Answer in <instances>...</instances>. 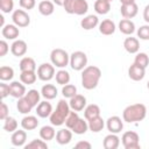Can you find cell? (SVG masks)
<instances>
[{
	"instance_id": "obj_1",
	"label": "cell",
	"mask_w": 149,
	"mask_h": 149,
	"mask_svg": "<svg viewBox=\"0 0 149 149\" xmlns=\"http://www.w3.org/2000/svg\"><path fill=\"white\" fill-rule=\"evenodd\" d=\"M101 78V70L95 65H88L81 70V85L85 90H93Z\"/></svg>"
},
{
	"instance_id": "obj_2",
	"label": "cell",
	"mask_w": 149,
	"mask_h": 149,
	"mask_svg": "<svg viewBox=\"0 0 149 149\" xmlns=\"http://www.w3.org/2000/svg\"><path fill=\"white\" fill-rule=\"evenodd\" d=\"M147 115V107L143 104H133L127 106L122 112V119L125 122L135 123L142 121Z\"/></svg>"
},
{
	"instance_id": "obj_3",
	"label": "cell",
	"mask_w": 149,
	"mask_h": 149,
	"mask_svg": "<svg viewBox=\"0 0 149 149\" xmlns=\"http://www.w3.org/2000/svg\"><path fill=\"white\" fill-rule=\"evenodd\" d=\"M71 108H70V105L68 101H65L64 99H61L56 106V109L52 111L51 115L49 116L50 119V123L52 126H56V127H59L65 123V119L68 116V114L70 113Z\"/></svg>"
},
{
	"instance_id": "obj_4",
	"label": "cell",
	"mask_w": 149,
	"mask_h": 149,
	"mask_svg": "<svg viewBox=\"0 0 149 149\" xmlns=\"http://www.w3.org/2000/svg\"><path fill=\"white\" fill-rule=\"evenodd\" d=\"M64 9L68 14L84 15L88 10V3L86 0H65Z\"/></svg>"
},
{
	"instance_id": "obj_5",
	"label": "cell",
	"mask_w": 149,
	"mask_h": 149,
	"mask_svg": "<svg viewBox=\"0 0 149 149\" xmlns=\"http://www.w3.org/2000/svg\"><path fill=\"white\" fill-rule=\"evenodd\" d=\"M50 61L56 68L64 69L70 64V55L64 49L56 48L50 52Z\"/></svg>"
},
{
	"instance_id": "obj_6",
	"label": "cell",
	"mask_w": 149,
	"mask_h": 149,
	"mask_svg": "<svg viewBox=\"0 0 149 149\" xmlns=\"http://www.w3.org/2000/svg\"><path fill=\"white\" fill-rule=\"evenodd\" d=\"M70 66L74 71H81L87 66V56L84 51H73L70 55Z\"/></svg>"
},
{
	"instance_id": "obj_7",
	"label": "cell",
	"mask_w": 149,
	"mask_h": 149,
	"mask_svg": "<svg viewBox=\"0 0 149 149\" xmlns=\"http://www.w3.org/2000/svg\"><path fill=\"white\" fill-rule=\"evenodd\" d=\"M121 142L125 149H139L140 148V136L136 132L128 130L121 136Z\"/></svg>"
},
{
	"instance_id": "obj_8",
	"label": "cell",
	"mask_w": 149,
	"mask_h": 149,
	"mask_svg": "<svg viewBox=\"0 0 149 149\" xmlns=\"http://www.w3.org/2000/svg\"><path fill=\"white\" fill-rule=\"evenodd\" d=\"M37 77L42 81H49L55 77V65L52 63H42L37 68Z\"/></svg>"
},
{
	"instance_id": "obj_9",
	"label": "cell",
	"mask_w": 149,
	"mask_h": 149,
	"mask_svg": "<svg viewBox=\"0 0 149 149\" xmlns=\"http://www.w3.org/2000/svg\"><path fill=\"white\" fill-rule=\"evenodd\" d=\"M12 20H13V23L20 28L27 27L30 23V16L23 9H15L12 14Z\"/></svg>"
},
{
	"instance_id": "obj_10",
	"label": "cell",
	"mask_w": 149,
	"mask_h": 149,
	"mask_svg": "<svg viewBox=\"0 0 149 149\" xmlns=\"http://www.w3.org/2000/svg\"><path fill=\"white\" fill-rule=\"evenodd\" d=\"M106 127H107V129H108L109 133L119 134L123 129V119L121 120V118L118 116V115L109 116L106 120Z\"/></svg>"
},
{
	"instance_id": "obj_11",
	"label": "cell",
	"mask_w": 149,
	"mask_h": 149,
	"mask_svg": "<svg viewBox=\"0 0 149 149\" xmlns=\"http://www.w3.org/2000/svg\"><path fill=\"white\" fill-rule=\"evenodd\" d=\"M26 93H27L26 86H24V84L22 81L20 83V81L14 80V81H12L9 84V95H12L13 98L20 99V98L24 97Z\"/></svg>"
},
{
	"instance_id": "obj_12",
	"label": "cell",
	"mask_w": 149,
	"mask_h": 149,
	"mask_svg": "<svg viewBox=\"0 0 149 149\" xmlns=\"http://www.w3.org/2000/svg\"><path fill=\"white\" fill-rule=\"evenodd\" d=\"M128 76H129V78L132 80L140 81L146 76V69L142 68V66H140V65H137V64H135V63H133L129 66V69H128Z\"/></svg>"
},
{
	"instance_id": "obj_13",
	"label": "cell",
	"mask_w": 149,
	"mask_h": 149,
	"mask_svg": "<svg viewBox=\"0 0 149 149\" xmlns=\"http://www.w3.org/2000/svg\"><path fill=\"white\" fill-rule=\"evenodd\" d=\"M28 50V45L23 40H14L10 45V52L16 57H22L26 55Z\"/></svg>"
},
{
	"instance_id": "obj_14",
	"label": "cell",
	"mask_w": 149,
	"mask_h": 149,
	"mask_svg": "<svg viewBox=\"0 0 149 149\" xmlns=\"http://www.w3.org/2000/svg\"><path fill=\"white\" fill-rule=\"evenodd\" d=\"M137 12H139V6L135 2L128 5H121L120 7V13L123 19H133L137 15Z\"/></svg>"
},
{
	"instance_id": "obj_15",
	"label": "cell",
	"mask_w": 149,
	"mask_h": 149,
	"mask_svg": "<svg viewBox=\"0 0 149 149\" xmlns=\"http://www.w3.org/2000/svg\"><path fill=\"white\" fill-rule=\"evenodd\" d=\"M69 105H70V108L72 111H76V112H80L83 111L85 107H86V98L81 94H76L74 97H72L69 101Z\"/></svg>"
},
{
	"instance_id": "obj_16",
	"label": "cell",
	"mask_w": 149,
	"mask_h": 149,
	"mask_svg": "<svg viewBox=\"0 0 149 149\" xmlns=\"http://www.w3.org/2000/svg\"><path fill=\"white\" fill-rule=\"evenodd\" d=\"M27 141V133L26 129H16L15 132H13L12 136H10V142L13 146L15 147H22L24 146Z\"/></svg>"
},
{
	"instance_id": "obj_17",
	"label": "cell",
	"mask_w": 149,
	"mask_h": 149,
	"mask_svg": "<svg viewBox=\"0 0 149 149\" xmlns=\"http://www.w3.org/2000/svg\"><path fill=\"white\" fill-rule=\"evenodd\" d=\"M1 34L7 40H16L20 35V30H19V27L14 23L13 24H5L2 27Z\"/></svg>"
},
{
	"instance_id": "obj_18",
	"label": "cell",
	"mask_w": 149,
	"mask_h": 149,
	"mask_svg": "<svg viewBox=\"0 0 149 149\" xmlns=\"http://www.w3.org/2000/svg\"><path fill=\"white\" fill-rule=\"evenodd\" d=\"M72 130L69 129L68 127L66 128H63V129H59L57 133H56V141L58 144L61 146H65L68 143L71 142L72 140Z\"/></svg>"
},
{
	"instance_id": "obj_19",
	"label": "cell",
	"mask_w": 149,
	"mask_h": 149,
	"mask_svg": "<svg viewBox=\"0 0 149 149\" xmlns=\"http://www.w3.org/2000/svg\"><path fill=\"white\" fill-rule=\"evenodd\" d=\"M52 113V106L48 100L40 101V104L36 106V114L40 118H49Z\"/></svg>"
},
{
	"instance_id": "obj_20",
	"label": "cell",
	"mask_w": 149,
	"mask_h": 149,
	"mask_svg": "<svg viewBox=\"0 0 149 149\" xmlns=\"http://www.w3.org/2000/svg\"><path fill=\"white\" fill-rule=\"evenodd\" d=\"M123 48L128 54H137L140 49V42L136 37H127L123 41Z\"/></svg>"
},
{
	"instance_id": "obj_21",
	"label": "cell",
	"mask_w": 149,
	"mask_h": 149,
	"mask_svg": "<svg viewBox=\"0 0 149 149\" xmlns=\"http://www.w3.org/2000/svg\"><path fill=\"white\" fill-rule=\"evenodd\" d=\"M98 24H99V19H98L97 15H93V14H90V15L85 16L80 21V27L84 30H91V29L95 28Z\"/></svg>"
},
{
	"instance_id": "obj_22",
	"label": "cell",
	"mask_w": 149,
	"mask_h": 149,
	"mask_svg": "<svg viewBox=\"0 0 149 149\" xmlns=\"http://www.w3.org/2000/svg\"><path fill=\"white\" fill-rule=\"evenodd\" d=\"M102 146L105 149H116L120 146V139L116 134L109 133L108 135L105 136L102 141Z\"/></svg>"
},
{
	"instance_id": "obj_23",
	"label": "cell",
	"mask_w": 149,
	"mask_h": 149,
	"mask_svg": "<svg viewBox=\"0 0 149 149\" xmlns=\"http://www.w3.org/2000/svg\"><path fill=\"white\" fill-rule=\"evenodd\" d=\"M115 29H116L115 23H114L112 20H109V19L102 20V21L99 23V31H100L102 35H106V36L112 35V34H114Z\"/></svg>"
},
{
	"instance_id": "obj_24",
	"label": "cell",
	"mask_w": 149,
	"mask_h": 149,
	"mask_svg": "<svg viewBox=\"0 0 149 149\" xmlns=\"http://www.w3.org/2000/svg\"><path fill=\"white\" fill-rule=\"evenodd\" d=\"M87 122H88V129H90L92 133H99V132H101V130L104 129V127H105V120H104L100 115L94 116V118L87 120Z\"/></svg>"
},
{
	"instance_id": "obj_25",
	"label": "cell",
	"mask_w": 149,
	"mask_h": 149,
	"mask_svg": "<svg viewBox=\"0 0 149 149\" xmlns=\"http://www.w3.org/2000/svg\"><path fill=\"white\" fill-rule=\"evenodd\" d=\"M41 94H42V97L45 100H52V99H55L57 97L58 92H57V88H56L55 85H52V84H45L41 88Z\"/></svg>"
},
{
	"instance_id": "obj_26",
	"label": "cell",
	"mask_w": 149,
	"mask_h": 149,
	"mask_svg": "<svg viewBox=\"0 0 149 149\" xmlns=\"http://www.w3.org/2000/svg\"><path fill=\"white\" fill-rule=\"evenodd\" d=\"M119 30L125 35H132L135 31V23L130 19H122L119 22Z\"/></svg>"
},
{
	"instance_id": "obj_27",
	"label": "cell",
	"mask_w": 149,
	"mask_h": 149,
	"mask_svg": "<svg viewBox=\"0 0 149 149\" xmlns=\"http://www.w3.org/2000/svg\"><path fill=\"white\" fill-rule=\"evenodd\" d=\"M38 126V120L36 116L34 115H26L22 120H21V127L26 130H34L36 129Z\"/></svg>"
},
{
	"instance_id": "obj_28",
	"label": "cell",
	"mask_w": 149,
	"mask_h": 149,
	"mask_svg": "<svg viewBox=\"0 0 149 149\" xmlns=\"http://www.w3.org/2000/svg\"><path fill=\"white\" fill-rule=\"evenodd\" d=\"M55 10V3L52 1H49V0H42L40 3H38V12L44 15V16H49L54 13Z\"/></svg>"
},
{
	"instance_id": "obj_29",
	"label": "cell",
	"mask_w": 149,
	"mask_h": 149,
	"mask_svg": "<svg viewBox=\"0 0 149 149\" xmlns=\"http://www.w3.org/2000/svg\"><path fill=\"white\" fill-rule=\"evenodd\" d=\"M40 137L44 141H51L56 137V130L54 128V126H43L40 129Z\"/></svg>"
},
{
	"instance_id": "obj_30",
	"label": "cell",
	"mask_w": 149,
	"mask_h": 149,
	"mask_svg": "<svg viewBox=\"0 0 149 149\" xmlns=\"http://www.w3.org/2000/svg\"><path fill=\"white\" fill-rule=\"evenodd\" d=\"M20 70L21 71H36V63L34 61V58L31 57H23L21 61H20Z\"/></svg>"
},
{
	"instance_id": "obj_31",
	"label": "cell",
	"mask_w": 149,
	"mask_h": 149,
	"mask_svg": "<svg viewBox=\"0 0 149 149\" xmlns=\"http://www.w3.org/2000/svg\"><path fill=\"white\" fill-rule=\"evenodd\" d=\"M94 10L97 14L105 15L111 10V2L107 0H97L94 2Z\"/></svg>"
},
{
	"instance_id": "obj_32",
	"label": "cell",
	"mask_w": 149,
	"mask_h": 149,
	"mask_svg": "<svg viewBox=\"0 0 149 149\" xmlns=\"http://www.w3.org/2000/svg\"><path fill=\"white\" fill-rule=\"evenodd\" d=\"M37 73L35 71H21L20 73V80L24 85H31L37 79Z\"/></svg>"
},
{
	"instance_id": "obj_33",
	"label": "cell",
	"mask_w": 149,
	"mask_h": 149,
	"mask_svg": "<svg viewBox=\"0 0 149 149\" xmlns=\"http://www.w3.org/2000/svg\"><path fill=\"white\" fill-rule=\"evenodd\" d=\"M16 108H17V111H19L21 114H29L30 111L33 109V106H31V104L27 100L26 97H22V98L17 99Z\"/></svg>"
},
{
	"instance_id": "obj_34",
	"label": "cell",
	"mask_w": 149,
	"mask_h": 149,
	"mask_svg": "<svg viewBox=\"0 0 149 149\" xmlns=\"http://www.w3.org/2000/svg\"><path fill=\"white\" fill-rule=\"evenodd\" d=\"M74 134H77V135H83V134H85L87 130H88V122H87V120L85 119H81V118H79V120L76 122V125L72 127V129H71Z\"/></svg>"
},
{
	"instance_id": "obj_35",
	"label": "cell",
	"mask_w": 149,
	"mask_h": 149,
	"mask_svg": "<svg viewBox=\"0 0 149 149\" xmlns=\"http://www.w3.org/2000/svg\"><path fill=\"white\" fill-rule=\"evenodd\" d=\"M100 115V107L95 104H91V105H87L85 108H84V116L86 120H90L94 116H98Z\"/></svg>"
},
{
	"instance_id": "obj_36",
	"label": "cell",
	"mask_w": 149,
	"mask_h": 149,
	"mask_svg": "<svg viewBox=\"0 0 149 149\" xmlns=\"http://www.w3.org/2000/svg\"><path fill=\"white\" fill-rule=\"evenodd\" d=\"M41 92H38L37 90H34V88H31V90H29L27 93H26V98H27V100L31 104V106L33 107H36L38 104H40V99H41Z\"/></svg>"
},
{
	"instance_id": "obj_37",
	"label": "cell",
	"mask_w": 149,
	"mask_h": 149,
	"mask_svg": "<svg viewBox=\"0 0 149 149\" xmlns=\"http://www.w3.org/2000/svg\"><path fill=\"white\" fill-rule=\"evenodd\" d=\"M55 78H56L57 84H59V85L63 86V85L69 84V81H70V73H69L66 70L61 69V70H58V71L56 72Z\"/></svg>"
},
{
	"instance_id": "obj_38",
	"label": "cell",
	"mask_w": 149,
	"mask_h": 149,
	"mask_svg": "<svg viewBox=\"0 0 149 149\" xmlns=\"http://www.w3.org/2000/svg\"><path fill=\"white\" fill-rule=\"evenodd\" d=\"M17 121L15 118L13 116H7L5 120H3V130L8 132V133H13L17 129Z\"/></svg>"
},
{
	"instance_id": "obj_39",
	"label": "cell",
	"mask_w": 149,
	"mask_h": 149,
	"mask_svg": "<svg viewBox=\"0 0 149 149\" xmlns=\"http://www.w3.org/2000/svg\"><path fill=\"white\" fill-rule=\"evenodd\" d=\"M14 77V70L10 66H1L0 68V79L2 81H7V80H12Z\"/></svg>"
},
{
	"instance_id": "obj_40",
	"label": "cell",
	"mask_w": 149,
	"mask_h": 149,
	"mask_svg": "<svg viewBox=\"0 0 149 149\" xmlns=\"http://www.w3.org/2000/svg\"><path fill=\"white\" fill-rule=\"evenodd\" d=\"M62 94L65 99H71L77 94V87L73 84H66L62 87Z\"/></svg>"
},
{
	"instance_id": "obj_41",
	"label": "cell",
	"mask_w": 149,
	"mask_h": 149,
	"mask_svg": "<svg viewBox=\"0 0 149 149\" xmlns=\"http://www.w3.org/2000/svg\"><path fill=\"white\" fill-rule=\"evenodd\" d=\"M134 63L146 69L149 65V57H148V55L146 52H137L136 56H135Z\"/></svg>"
},
{
	"instance_id": "obj_42",
	"label": "cell",
	"mask_w": 149,
	"mask_h": 149,
	"mask_svg": "<svg viewBox=\"0 0 149 149\" xmlns=\"http://www.w3.org/2000/svg\"><path fill=\"white\" fill-rule=\"evenodd\" d=\"M79 120V115L76 111H70V113L68 114L66 119H65V126L69 128V129H72V127L76 125V122Z\"/></svg>"
},
{
	"instance_id": "obj_43",
	"label": "cell",
	"mask_w": 149,
	"mask_h": 149,
	"mask_svg": "<svg viewBox=\"0 0 149 149\" xmlns=\"http://www.w3.org/2000/svg\"><path fill=\"white\" fill-rule=\"evenodd\" d=\"M24 148L26 149H30V148H34V149H47L48 148V144H47V141H44V140H37V139H35V140H33L31 142H29L28 144H26L24 146Z\"/></svg>"
},
{
	"instance_id": "obj_44",
	"label": "cell",
	"mask_w": 149,
	"mask_h": 149,
	"mask_svg": "<svg viewBox=\"0 0 149 149\" xmlns=\"http://www.w3.org/2000/svg\"><path fill=\"white\" fill-rule=\"evenodd\" d=\"M136 34H137V37H139L140 40L149 41V23L141 26V27L136 30Z\"/></svg>"
},
{
	"instance_id": "obj_45",
	"label": "cell",
	"mask_w": 149,
	"mask_h": 149,
	"mask_svg": "<svg viewBox=\"0 0 149 149\" xmlns=\"http://www.w3.org/2000/svg\"><path fill=\"white\" fill-rule=\"evenodd\" d=\"M0 9L2 13H10L14 9V1L13 0H0Z\"/></svg>"
},
{
	"instance_id": "obj_46",
	"label": "cell",
	"mask_w": 149,
	"mask_h": 149,
	"mask_svg": "<svg viewBox=\"0 0 149 149\" xmlns=\"http://www.w3.org/2000/svg\"><path fill=\"white\" fill-rule=\"evenodd\" d=\"M19 3L21 8L30 10L36 6V0H19Z\"/></svg>"
},
{
	"instance_id": "obj_47",
	"label": "cell",
	"mask_w": 149,
	"mask_h": 149,
	"mask_svg": "<svg viewBox=\"0 0 149 149\" xmlns=\"http://www.w3.org/2000/svg\"><path fill=\"white\" fill-rule=\"evenodd\" d=\"M7 95H9V84L6 83H0V97L5 99Z\"/></svg>"
},
{
	"instance_id": "obj_48",
	"label": "cell",
	"mask_w": 149,
	"mask_h": 149,
	"mask_svg": "<svg viewBox=\"0 0 149 149\" xmlns=\"http://www.w3.org/2000/svg\"><path fill=\"white\" fill-rule=\"evenodd\" d=\"M7 116H9V108L5 102H1V106H0V119L3 121Z\"/></svg>"
},
{
	"instance_id": "obj_49",
	"label": "cell",
	"mask_w": 149,
	"mask_h": 149,
	"mask_svg": "<svg viewBox=\"0 0 149 149\" xmlns=\"http://www.w3.org/2000/svg\"><path fill=\"white\" fill-rule=\"evenodd\" d=\"M9 51V45L5 40L0 41V57H3L7 55V52Z\"/></svg>"
},
{
	"instance_id": "obj_50",
	"label": "cell",
	"mask_w": 149,
	"mask_h": 149,
	"mask_svg": "<svg viewBox=\"0 0 149 149\" xmlns=\"http://www.w3.org/2000/svg\"><path fill=\"white\" fill-rule=\"evenodd\" d=\"M76 148H83V149H91V143L87 142V141H79L78 143H76L74 146Z\"/></svg>"
},
{
	"instance_id": "obj_51",
	"label": "cell",
	"mask_w": 149,
	"mask_h": 149,
	"mask_svg": "<svg viewBox=\"0 0 149 149\" xmlns=\"http://www.w3.org/2000/svg\"><path fill=\"white\" fill-rule=\"evenodd\" d=\"M143 19L147 23H149V5H147L143 9Z\"/></svg>"
},
{
	"instance_id": "obj_52",
	"label": "cell",
	"mask_w": 149,
	"mask_h": 149,
	"mask_svg": "<svg viewBox=\"0 0 149 149\" xmlns=\"http://www.w3.org/2000/svg\"><path fill=\"white\" fill-rule=\"evenodd\" d=\"M52 2H54L55 5H57V6H64L65 0H52Z\"/></svg>"
},
{
	"instance_id": "obj_53",
	"label": "cell",
	"mask_w": 149,
	"mask_h": 149,
	"mask_svg": "<svg viewBox=\"0 0 149 149\" xmlns=\"http://www.w3.org/2000/svg\"><path fill=\"white\" fill-rule=\"evenodd\" d=\"M121 5H128V3H133L135 2V0H120Z\"/></svg>"
},
{
	"instance_id": "obj_54",
	"label": "cell",
	"mask_w": 149,
	"mask_h": 149,
	"mask_svg": "<svg viewBox=\"0 0 149 149\" xmlns=\"http://www.w3.org/2000/svg\"><path fill=\"white\" fill-rule=\"evenodd\" d=\"M3 22H5V19H3V16L1 15V16H0V24H1V27H3V26H5V24H3Z\"/></svg>"
},
{
	"instance_id": "obj_55",
	"label": "cell",
	"mask_w": 149,
	"mask_h": 149,
	"mask_svg": "<svg viewBox=\"0 0 149 149\" xmlns=\"http://www.w3.org/2000/svg\"><path fill=\"white\" fill-rule=\"evenodd\" d=\"M147 87H148V90H149V80H148V83H147Z\"/></svg>"
},
{
	"instance_id": "obj_56",
	"label": "cell",
	"mask_w": 149,
	"mask_h": 149,
	"mask_svg": "<svg viewBox=\"0 0 149 149\" xmlns=\"http://www.w3.org/2000/svg\"><path fill=\"white\" fill-rule=\"evenodd\" d=\"M107 1H109V2H112V1H113V0H107Z\"/></svg>"
}]
</instances>
